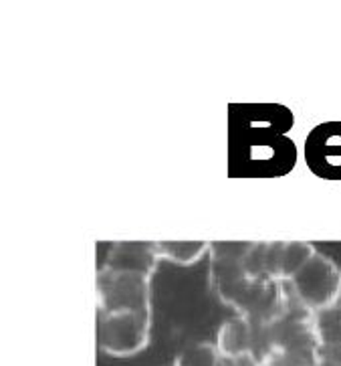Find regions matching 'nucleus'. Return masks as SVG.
Wrapping results in <instances>:
<instances>
[{
  "label": "nucleus",
  "mask_w": 341,
  "mask_h": 366,
  "mask_svg": "<svg viewBox=\"0 0 341 366\" xmlns=\"http://www.w3.org/2000/svg\"><path fill=\"white\" fill-rule=\"evenodd\" d=\"M267 332L273 352L289 356L307 366L317 365L319 336L315 330V316L311 312L301 306L297 310L291 307V312Z\"/></svg>",
  "instance_id": "39448f33"
},
{
  "label": "nucleus",
  "mask_w": 341,
  "mask_h": 366,
  "mask_svg": "<svg viewBox=\"0 0 341 366\" xmlns=\"http://www.w3.org/2000/svg\"><path fill=\"white\" fill-rule=\"evenodd\" d=\"M317 255V249L307 241H267L265 249V275L271 282L289 284L309 261Z\"/></svg>",
  "instance_id": "0eeeda50"
},
{
  "label": "nucleus",
  "mask_w": 341,
  "mask_h": 366,
  "mask_svg": "<svg viewBox=\"0 0 341 366\" xmlns=\"http://www.w3.org/2000/svg\"><path fill=\"white\" fill-rule=\"evenodd\" d=\"M257 336L259 328L250 322V320L236 316L224 322L220 330L216 334V348L220 350L224 358H243L255 352L257 346Z\"/></svg>",
  "instance_id": "1a4fd4ad"
},
{
  "label": "nucleus",
  "mask_w": 341,
  "mask_h": 366,
  "mask_svg": "<svg viewBox=\"0 0 341 366\" xmlns=\"http://www.w3.org/2000/svg\"><path fill=\"white\" fill-rule=\"evenodd\" d=\"M291 126L285 106L230 107V177H285L297 162Z\"/></svg>",
  "instance_id": "f257e3e1"
},
{
  "label": "nucleus",
  "mask_w": 341,
  "mask_h": 366,
  "mask_svg": "<svg viewBox=\"0 0 341 366\" xmlns=\"http://www.w3.org/2000/svg\"><path fill=\"white\" fill-rule=\"evenodd\" d=\"M317 362L327 366H341V348L340 346H319Z\"/></svg>",
  "instance_id": "ddd939ff"
},
{
  "label": "nucleus",
  "mask_w": 341,
  "mask_h": 366,
  "mask_svg": "<svg viewBox=\"0 0 341 366\" xmlns=\"http://www.w3.org/2000/svg\"><path fill=\"white\" fill-rule=\"evenodd\" d=\"M152 338V312H121L99 316V350L113 358H130L143 352Z\"/></svg>",
  "instance_id": "7ed1b4c3"
},
{
  "label": "nucleus",
  "mask_w": 341,
  "mask_h": 366,
  "mask_svg": "<svg viewBox=\"0 0 341 366\" xmlns=\"http://www.w3.org/2000/svg\"><path fill=\"white\" fill-rule=\"evenodd\" d=\"M289 294L311 314L337 306L341 297L340 265L317 251V255L289 282Z\"/></svg>",
  "instance_id": "f03ea898"
},
{
  "label": "nucleus",
  "mask_w": 341,
  "mask_h": 366,
  "mask_svg": "<svg viewBox=\"0 0 341 366\" xmlns=\"http://www.w3.org/2000/svg\"><path fill=\"white\" fill-rule=\"evenodd\" d=\"M313 316H315L319 346H340L341 348V304L313 314Z\"/></svg>",
  "instance_id": "f8f14e48"
},
{
  "label": "nucleus",
  "mask_w": 341,
  "mask_h": 366,
  "mask_svg": "<svg viewBox=\"0 0 341 366\" xmlns=\"http://www.w3.org/2000/svg\"><path fill=\"white\" fill-rule=\"evenodd\" d=\"M226 358L220 355L216 344L198 342L188 346L182 355L178 356L174 366H224Z\"/></svg>",
  "instance_id": "9b49d317"
},
{
  "label": "nucleus",
  "mask_w": 341,
  "mask_h": 366,
  "mask_svg": "<svg viewBox=\"0 0 341 366\" xmlns=\"http://www.w3.org/2000/svg\"><path fill=\"white\" fill-rule=\"evenodd\" d=\"M315 366H327V365H321V362H317V365H315Z\"/></svg>",
  "instance_id": "4468645a"
},
{
  "label": "nucleus",
  "mask_w": 341,
  "mask_h": 366,
  "mask_svg": "<svg viewBox=\"0 0 341 366\" xmlns=\"http://www.w3.org/2000/svg\"><path fill=\"white\" fill-rule=\"evenodd\" d=\"M160 253L156 243L150 241H118L109 249L101 269L113 273H131L152 280L160 263Z\"/></svg>",
  "instance_id": "6e6552de"
},
{
  "label": "nucleus",
  "mask_w": 341,
  "mask_h": 366,
  "mask_svg": "<svg viewBox=\"0 0 341 366\" xmlns=\"http://www.w3.org/2000/svg\"><path fill=\"white\" fill-rule=\"evenodd\" d=\"M305 162L323 180H341V122H323L307 134Z\"/></svg>",
  "instance_id": "423d86ee"
},
{
  "label": "nucleus",
  "mask_w": 341,
  "mask_h": 366,
  "mask_svg": "<svg viewBox=\"0 0 341 366\" xmlns=\"http://www.w3.org/2000/svg\"><path fill=\"white\" fill-rule=\"evenodd\" d=\"M99 316L121 312H152V280L99 269L97 275Z\"/></svg>",
  "instance_id": "20e7f679"
},
{
  "label": "nucleus",
  "mask_w": 341,
  "mask_h": 366,
  "mask_svg": "<svg viewBox=\"0 0 341 366\" xmlns=\"http://www.w3.org/2000/svg\"><path fill=\"white\" fill-rule=\"evenodd\" d=\"M160 257L166 261H172L176 265L188 267L194 265L212 249V243L206 241H160L156 243Z\"/></svg>",
  "instance_id": "9d476101"
}]
</instances>
